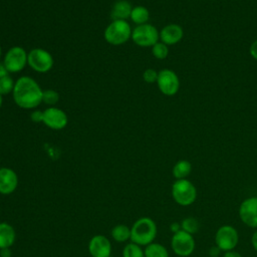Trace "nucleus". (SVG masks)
Here are the masks:
<instances>
[{
    "instance_id": "23",
    "label": "nucleus",
    "mask_w": 257,
    "mask_h": 257,
    "mask_svg": "<svg viewBox=\"0 0 257 257\" xmlns=\"http://www.w3.org/2000/svg\"><path fill=\"white\" fill-rule=\"evenodd\" d=\"M122 257H145V252L140 245L132 242L123 248Z\"/></svg>"
},
{
    "instance_id": "2",
    "label": "nucleus",
    "mask_w": 257,
    "mask_h": 257,
    "mask_svg": "<svg viewBox=\"0 0 257 257\" xmlns=\"http://www.w3.org/2000/svg\"><path fill=\"white\" fill-rule=\"evenodd\" d=\"M157 232L155 221L149 217H142L131 228V241L140 246H147L154 242Z\"/></svg>"
},
{
    "instance_id": "31",
    "label": "nucleus",
    "mask_w": 257,
    "mask_h": 257,
    "mask_svg": "<svg viewBox=\"0 0 257 257\" xmlns=\"http://www.w3.org/2000/svg\"><path fill=\"white\" fill-rule=\"evenodd\" d=\"M7 75H9V71L7 70L4 63H0V78L7 76Z\"/></svg>"
},
{
    "instance_id": "34",
    "label": "nucleus",
    "mask_w": 257,
    "mask_h": 257,
    "mask_svg": "<svg viewBox=\"0 0 257 257\" xmlns=\"http://www.w3.org/2000/svg\"><path fill=\"white\" fill-rule=\"evenodd\" d=\"M2 104H3V95L0 94V107L2 106Z\"/></svg>"
},
{
    "instance_id": "25",
    "label": "nucleus",
    "mask_w": 257,
    "mask_h": 257,
    "mask_svg": "<svg viewBox=\"0 0 257 257\" xmlns=\"http://www.w3.org/2000/svg\"><path fill=\"white\" fill-rule=\"evenodd\" d=\"M152 53L157 59H165L169 54L168 45L162 41H158L155 45L152 46Z\"/></svg>"
},
{
    "instance_id": "12",
    "label": "nucleus",
    "mask_w": 257,
    "mask_h": 257,
    "mask_svg": "<svg viewBox=\"0 0 257 257\" xmlns=\"http://www.w3.org/2000/svg\"><path fill=\"white\" fill-rule=\"evenodd\" d=\"M239 217L246 226L257 229V197H249L241 203Z\"/></svg>"
},
{
    "instance_id": "10",
    "label": "nucleus",
    "mask_w": 257,
    "mask_h": 257,
    "mask_svg": "<svg viewBox=\"0 0 257 257\" xmlns=\"http://www.w3.org/2000/svg\"><path fill=\"white\" fill-rule=\"evenodd\" d=\"M157 84L163 94L172 96L178 92L180 87V80L175 71L166 68L159 71Z\"/></svg>"
},
{
    "instance_id": "16",
    "label": "nucleus",
    "mask_w": 257,
    "mask_h": 257,
    "mask_svg": "<svg viewBox=\"0 0 257 257\" xmlns=\"http://www.w3.org/2000/svg\"><path fill=\"white\" fill-rule=\"evenodd\" d=\"M132 10L133 6L127 0H118L111 7L110 17L112 20H126L131 17Z\"/></svg>"
},
{
    "instance_id": "4",
    "label": "nucleus",
    "mask_w": 257,
    "mask_h": 257,
    "mask_svg": "<svg viewBox=\"0 0 257 257\" xmlns=\"http://www.w3.org/2000/svg\"><path fill=\"white\" fill-rule=\"evenodd\" d=\"M172 197L180 206H190L197 198V189L188 179L176 180L172 186Z\"/></svg>"
},
{
    "instance_id": "18",
    "label": "nucleus",
    "mask_w": 257,
    "mask_h": 257,
    "mask_svg": "<svg viewBox=\"0 0 257 257\" xmlns=\"http://www.w3.org/2000/svg\"><path fill=\"white\" fill-rule=\"evenodd\" d=\"M192 172V164L187 160H180L173 167L172 173L176 180L187 179Z\"/></svg>"
},
{
    "instance_id": "29",
    "label": "nucleus",
    "mask_w": 257,
    "mask_h": 257,
    "mask_svg": "<svg viewBox=\"0 0 257 257\" xmlns=\"http://www.w3.org/2000/svg\"><path fill=\"white\" fill-rule=\"evenodd\" d=\"M249 51H250L251 56H252L254 59L257 60V40H255V41L252 42Z\"/></svg>"
},
{
    "instance_id": "26",
    "label": "nucleus",
    "mask_w": 257,
    "mask_h": 257,
    "mask_svg": "<svg viewBox=\"0 0 257 257\" xmlns=\"http://www.w3.org/2000/svg\"><path fill=\"white\" fill-rule=\"evenodd\" d=\"M58 100H59V93L56 90H53V89L43 90L42 102L50 106H54V104H56Z\"/></svg>"
},
{
    "instance_id": "5",
    "label": "nucleus",
    "mask_w": 257,
    "mask_h": 257,
    "mask_svg": "<svg viewBox=\"0 0 257 257\" xmlns=\"http://www.w3.org/2000/svg\"><path fill=\"white\" fill-rule=\"evenodd\" d=\"M160 39L158 29L149 23L137 25L132 32V40L141 47H152Z\"/></svg>"
},
{
    "instance_id": "30",
    "label": "nucleus",
    "mask_w": 257,
    "mask_h": 257,
    "mask_svg": "<svg viewBox=\"0 0 257 257\" xmlns=\"http://www.w3.org/2000/svg\"><path fill=\"white\" fill-rule=\"evenodd\" d=\"M223 257H242V255H241L239 252H237V251L230 250V251L224 252Z\"/></svg>"
},
{
    "instance_id": "35",
    "label": "nucleus",
    "mask_w": 257,
    "mask_h": 257,
    "mask_svg": "<svg viewBox=\"0 0 257 257\" xmlns=\"http://www.w3.org/2000/svg\"><path fill=\"white\" fill-rule=\"evenodd\" d=\"M1 55H2V49H1V46H0V58H1Z\"/></svg>"
},
{
    "instance_id": "14",
    "label": "nucleus",
    "mask_w": 257,
    "mask_h": 257,
    "mask_svg": "<svg viewBox=\"0 0 257 257\" xmlns=\"http://www.w3.org/2000/svg\"><path fill=\"white\" fill-rule=\"evenodd\" d=\"M18 186L17 174L10 168H0V194L10 195Z\"/></svg>"
},
{
    "instance_id": "6",
    "label": "nucleus",
    "mask_w": 257,
    "mask_h": 257,
    "mask_svg": "<svg viewBox=\"0 0 257 257\" xmlns=\"http://www.w3.org/2000/svg\"><path fill=\"white\" fill-rule=\"evenodd\" d=\"M27 64L34 71L45 73L52 69L54 59L49 51L43 48H33L28 52Z\"/></svg>"
},
{
    "instance_id": "21",
    "label": "nucleus",
    "mask_w": 257,
    "mask_h": 257,
    "mask_svg": "<svg viewBox=\"0 0 257 257\" xmlns=\"http://www.w3.org/2000/svg\"><path fill=\"white\" fill-rule=\"evenodd\" d=\"M111 237L114 241L119 243L131 240V228L123 224L116 225L111 230Z\"/></svg>"
},
{
    "instance_id": "19",
    "label": "nucleus",
    "mask_w": 257,
    "mask_h": 257,
    "mask_svg": "<svg viewBox=\"0 0 257 257\" xmlns=\"http://www.w3.org/2000/svg\"><path fill=\"white\" fill-rule=\"evenodd\" d=\"M130 18L137 25L146 24L149 21L150 12L148 8H146L145 6H136V7H133Z\"/></svg>"
},
{
    "instance_id": "3",
    "label": "nucleus",
    "mask_w": 257,
    "mask_h": 257,
    "mask_svg": "<svg viewBox=\"0 0 257 257\" xmlns=\"http://www.w3.org/2000/svg\"><path fill=\"white\" fill-rule=\"evenodd\" d=\"M133 29L126 20H112L104 29L103 37L108 44L118 46L132 38Z\"/></svg>"
},
{
    "instance_id": "7",
    "label": "nucleus",
    "mask_w": 257,
    "mask_h": 257,
    "mask_svg": "<svg viewBox=\"0 0 257 257\" xmlns=\"http://www.w3.org/2000/svg\"><path fill=\"white\" fill-rule=\"evenodd\" d=\"M28 52L21 46H13L4 56V65L9 73H17L24 69L27 64Z\"/></svg>"
},
{
    "instance_id": "8",
    "label": "nucleus",
    "mask_w": 257,
    "mask_h": 257,
    "mask_svg": "<svg viewBox=\"0 0 257 257\" xmlns=\"http://www.w3.org/2000/svg\"><path fill=\"white\" fill-rule=\"evenodd\" d=\"M239 242V234L236 228L231 225H223L218 228L215 234L216 246L221 251L234 250Z\"/></svg>"
},
{
    "instance_id": "22",
    "label": "nucleus",
    "mask_w": 257,
    "mask_h": 257,
    "mask_svg": "<svg viewBox=\"0 0 257 257\" xmlns=\"http://www.w3.org/2000/svg\"><path fill=\"white\" fill-rule=\"evenodd\" d=\"M181 229L191 235L196 234L200 229L199 221L194 217H187L181 222Z\"/></svg>"
},
{
    "instance_id": "27",
    "label": "nucleus",
    "mask_w": 257,
    "mask_h": 257,
    "mask_svg": "<svg viewBox=\"0 0 257 257\" xmlns=\"http://www.w3.org/2000/svg\"><path fill=\"white\" fill-rule=\"evenodd\" d=\"M158 74L159 72H157L155 69L147 68L143 73V78L148 83H154V82H157Z\"/></svg>"
},
{
    "instance_id": "1",
    "label": "nucleus",
    "mask_w": 257,
    "mask_h": 257,
    "mask_svg": "<svg viewBox=\"0 0 257 257\" xmlns=\"http://www.w3.org/2000/svg\"><path fill=\"white\" fill-rule=\"evenodd\" d=\"M43 90L30 76H21L15 81L12 91L14 102L23 109H34L42 102Z\"/></svg>"
},
{
    "instance_id": "20",
    "label": "nucleus",
    "mask_w": 257,
    "mask_h": 257,
    "mask_svg": "<svg viewBox=\"0 0 257 257\" xmlns=\"http://www.w3.org/2000/svg\"><path fill=\"white\" fill-rule=\"evenodd\" d=\"M145 257H169L167 248L159 243H151L146 246L144 250Z\"/></svg>"
},
{
    "instance_id": "28",
    "label": "nucleus",
    "mask_w": 257,
    "mask_h": 257,
    "mask_svg": "<svg viewBox=\"0 0 257 257\" xmlns=\"http://www.w3.org/2000/svg\"><path fill=\"white\" fill-rule=\"evenodd\" d=\"M30 118L33 122H42L43 121V110L34 109L30 114Z\"/></svg>"
},
{
    "instance_id": "17",
    "label": "nucleus",
    "mask_w": 257,
    "mask_h": 257,
    "mask_svg": "<svg viewBox=\"0 0 257 257\" xmlns=\"http://www.w3.org/2000/svg\"><path fill=\"white\" fill-rule=\"evenodd\" d=\"M15 238L16 234L14 228L6 222L0 223V249L9 248L12 246Z\"/></svg>"
},
{
    "instance_id": "11",
    "label": "nucleus",
    "mask_w": 257,
    "mask_h": 257,
    "mask_svg": "<svg viewBox=\"0 0 257 257\" xmlns=\"http://www.w3.org/2000/svg\"><path fill=\"white\" fill-rule=\"evenodd\" d=\"M47 127L60 131L68 123V116L64 110L56 106H49L43 110V121Z\"/></svg>"
},
{
    "instance_id": "32",
    "label": "nucleus",
    "mask_w": 257,
    "mask_h": 257,
    "mask_svg": "<svg viewBox=\"0 0 257 257\" xmlns=\"http://www.w3.org/2000/svg\"><path fill=\"white\" fill-rule=\"evenodd\" d=\"M251 243H252V246H253L254 250L257 252V229H256V231L253 233V235L251 237Z\"/></svg>"
},
{
    "instance_id": "24",
    "label": "nucleus",
    "mask_w": 257,
    "mask_h": 257,
    "mask_svg": "<svg viewBox=\"0 0 257 257\" xmlns=\"http://www.w3.org/2000/svg\"><path fill=\"white\" fill-rule=\"evenodd\" d=\"M14 85H15V81L10 75L0 78V94L7 95L11 93L14 89Z\"/></svg>"
},
{
    "instance_id": "15",
    "label": "nucleus",
    "mask_w": 257,
    "mask_h": 257,
    "mask_svg": "<svg viewBox=\"0 0 257 257\" xmlns=\"http://www.w3.org/2000/svg\"><path fill=\"white\" fill-rule=\"evenodd\" d=\"M184 35L183 28L178 24H169L160 31V39L167 45L178 43Z\"/></svg>"
},
{
    "instance_id": "13",
    "label": "nucleus",
    "mask_w": 257,
    "mask_h": 257,
    "mask_svg": "<svg viewBox=\"0 0 257 257\" xmlns=\"http://www.w3.org/2000/svg\"><path fill=\"white\" fill-rule=\"evenodd\" d=\"M88 251L92 257H109L111 253L110 241L103 235H95L88 243Z\"/></svg>"
},
{
    "instance_id": "33",
    "label": "nucleus",
    "mask_w": 257,
    "mask_h": 257,
    "mask_svg": "<svg viewBox=\"0 0 257 257\" xmlns=\"http://www.w3.org/2000/svg\"><path fill=\"white\" fill-rule=\"evenodd\" d=\"M1 256L2 257H10L11 256V252H10L9 248L1 249Z\"/></svg>"
},
{
    "instance_id": "9",
    "label": "nucleus",
    "mask_w": 257,
    "mask_h": 257,
    "mask_svg": "<svg viewBox=\"0 0 257 257\" xmlns=\"http://www.w3.org/2000/svg\"><path fill=\"white\" fill-rule=\"evenodd\" d=\"M195 239L193 235L180 230L173 234L171 247L174 253L180 257L190 256L195 250Z\"/></svg>"
}]
</instances>
